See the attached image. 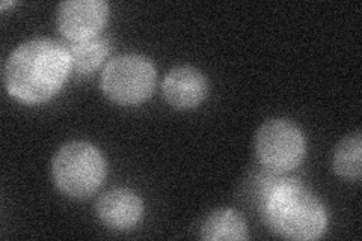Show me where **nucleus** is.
Segmentation results:
<instances>
[{"label": "nucleus", "mask_w": 362, "mask_h": 241, "mask_svg": "<svg viewBox=\"0 0 362 241\" xmlns=\"http://www.w3.org/2000/svg\"><path fill=\"white\" fill-rule=\"evenodd\" d=\"M71 70L64 44L37 38L20 44L5 64L4 82L11 97L40 105L56 95Z\"/></svg>", "instance_id": "nucleus-1"}, {"label": "nucleus", "mask_w": 362, "mask_h": 241, "mask_svg": "<svg viewBox=\"0 0 362 241\" xmlns=\"http://www.w3.org/2000/svg\"><path fill=\"white\" fill-rule=\"evenodd\" d=\"M272 233L282 238L308 241L320 238L327 228L323 202L294 177H286L258 202Z\"/></svg>", "instance_id": "nucleus-2"}, {"label": "nucleus", "mask_w": 362, "mask_h": 241, "mask_svg": "<svg viewBox=\"0 0 362 241\" xmlns=\"http://www.w3.org/2000/svg\"><path fill=\"white\" fill-rule=\"evenodd\" d=\"M52 177L56 187L66 196L88 198L103 184L106 177L105 158L88 142H68L53 157Z\"/></svg>", "instance_id": "nucleus-3"}, {"label": "nucleus", "mask_w": 362, "mask_h": 241, "mask_svg": "<svg viewBox=\"0 0 362 241\" xmlns=\"http://www.w3.org/2000/svg\"><path fill=\"white\" fill-rule=\"evenodd\" d=\"M157 83V73L148 57L121 54L107 62L100 85L105 95L119 106H134L148 100Z\"/></svg>", "instance_id": "nucleus-4"}, {"label": "nucleus", "mask_w": 362, "mask_h": 241, "mask_svg": "<svg viewBox=\"0 0 362 241\" xmlns=\"http://www.w3.org/2000/svg\"><path fill=\"white\" fill-rule=\"evenodd\" d=\"M255 154L267 170L288 174L307 154L302 130L288 119H269L255 134Z\"/></svg>", "instance_id": "nucleus-5"}, {"label": "nucleus", "mask_w": 362, "mask_h": 241, "mask_svg": "<svg viewBox=\"0 0 362 241\" xmlns=\"http://www.w3.org/2000/svg\"><path fill=\"white\" fill-rule=\"evenodd\" d=\"M109 6L103 0H66L58 5L56 25L68 41L95 38L105 28Z\"/></svg>", "instance_id": "nucleus-6"}, {"label": "nucleus", "mask_w": 362, "mask_h": 241, "mask_svg": "<svg viewBox=\"0 0 362 241\" xmlns=\"http://www.w3.org/2000/svg\"><path fill=\"white\" fill-rule=\"evenodd\" d=\"M209 90L207 78L198 68L190 65L175 66L169 71L162 83L165 100L175 109H194L206 100Z\"/></svg>", "instance_id": "nucleus-7"}, {"label": "nucleus", "mask_w": 362, "mask_h": 241, "mask_svg": "<svg viewBox=\"0 0 362 241\" xmlns=\"http://www.w3.org/2000/svg\"><path fill=\"white\" fill-rule=\"evenodd\" d=\"M101 223L117 231L138 225L144 213V204L134 192L129 189H113L101 194L95 205Z\"/></svg>", "instance_id": "nucleus-8"}, {"label": "nucleus", "mask_w": 362, "mask_h": 241, "mask_svg": "<svg viewBox=\"0 0 362 241\" xmlns=\"http://www.w3.org/2000/svg\"><path fill=\"white\" fill-rule=\"evenodd\" d=\"M201 238L207 241H243L249 238L247 225L239 211L214 210L201 225Z\"/></svg>", "instance_id": "nucleus-9"}, {"label": "nucleus", "mask_w": 362, "mask_h": 241, "mask_svg": "<svg viewBox=\"0 0 362 241\" xmlns=\"http://www.w3.org/2000/svg\"><path fill=\"white\" fill-rule=\"evenodd\" d=\"M70 56L71 70L77 74H93L105 62L112 50V44L107 38L95 37L85 41H68L65 44Z\"/></svg>", "instance_id": "nucleus-10"}, {"label": "nucleus", "mask_w": 362, "mask_h": 241, "mask_svg": "<svg viewBox=\"0 0 362 241\" xmlns=\"http://www.w3.org/2000/svg\"><path fill=\"white\" fill-rule=\"evenodd\" d=\"M334 170L335 174L347 181H359L362 175V139L361 133L352 136L338 143L334 153Z\"/></svg>", "instance_id": "nucleus-11"}, {"label": "nucleus", "mask_w": 362, "mask_h": 241, "mask_svg": "<svg viewBox=\"0 0 362 241\" xmlns=\"http://www.w3.org/2000/svg\"><path fill=\"white\" fill-rule=\"evenodd\" d=\"M11 5H16V4L14 2H2V4H0V8L5 9L6 6H11Z\"/></svg>", "instance_id": "nucleus-12"}]
</instances>
